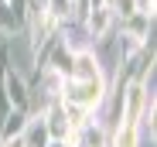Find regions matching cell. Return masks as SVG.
<instances>
[{
  "mask_svg": "<svg viewBox=\"0 0 157 147\" xmlns=\"http://www.w3.org/2000/svg\"><path fill=\"white\" fill-rule=\"evenodd\" d=\"M106 24H109V10L92 14V34H102V31H106Z\"/></svg>",
  "mask_w": 157,
  "mask_h": 147,
  "instance_id": "obj_1",
  "label": "cell"
},
{
  "mask_svg": "<svg viewBox=\"0 0 157 147\" xmlns=\"http://www.w3.org/2000/svg\"><path fill=\"white\" fill-rule=\"evenodd\" d=\"M4 147H28V140H24V137H17V140H7Z\"/></svg>",
  "mask_w": 157,
  "mask_h": 147,
  "instance_id": "obj_2",
  "label": "cell"
},
{
  "mask_svg": "<svg viewBox=\"0 0 157 147\" xmlns=\"http://www.w3.org/2000/svg\"><path fill=\"white\" fill-rule=\"evenodd\" d=\"M51 147H68V144H62V140H55V144H51Z\"/></svg>",
  "mask_w": 157,
  "mask_h": 147,
  "instance_id": "obj_3",
  "label": "cell"
}]
</instances>
